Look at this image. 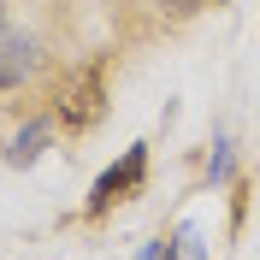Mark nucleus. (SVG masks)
<instances>
[{"instance_id": "5", "label": "nucleus", "mask_w": 260, "mask_h": 260, "mask_svg": "<svg viewBox=\"0 0 260 260\" xmlns=\"http://www.w3.org/2000/svg\"><path fill=\"white\" fill-rule=\"evenodd\" d=\"M142 260H207V248H201V237H195V231L183 225L178 237H172V243H154Z\"/></svg>"}, {"instance_id": "3", "label": "nucleus", "mask_w": 260, "mask_h": 260, "mask_svg": "<svg viewBox=\"0 0 260 260\" xmlns=\"http://www.w3.org/2000/svg\"><path fill=\"white\" fill-rule=\"evenodd\" d=\"M36 65H42V48H36V36L12 18H0V89H18V83L36 77Z\"/></svg>"}, {"instance_id": "2", "label": "nucleus", "mask_w": 260, "mask_h": 260, "mask_svg": "<svg viewBox=\"0 0 260 260\" xmlns=\"http://www.w3.org/2000/svg\"><path fill=\"white\" fill-rule=\"evenodd\" d=\"M142 183H148V142H130L124 154H118L107 172L95 178V189H89V219H107L113 207H124V201H136L142 195Z\"/></svg>"}, {"instance_id": "4", "label": "nucleus", "mask_w": 260, "mask_h": 260, "mask_svg": "<svg viewBox=\"0 0 260 260\" xmlns=\"http://www.w3.org/2000/svg\"><path fill=\"white\" fill-rule=\"evenodd\" d=\"M48 136H53V130L42 124V118H30V124L6 142V166H18V172H24V166H36V160H42V148H48Z\"/></svg>"}, {"instance_id": "1", "label": "nucleus", "mask_w": 260, "mask_h": 260, "mask_svg": "<svg viewBox=\"0 0 260 260\" xmlns=\"http://www.w3.org/2000/svg\"><path fill=\"white\" fill-rule=\"evenodd\" d=\"M53 118H59L71 136H83V130H95L101 118H107V59H89L83 71H71V83H65L59 101H53Z\"/></svg>"}]
</instances>
